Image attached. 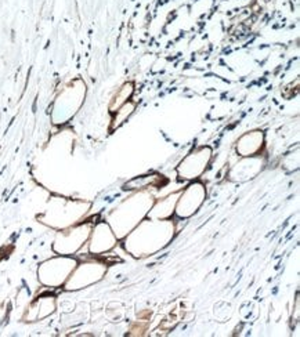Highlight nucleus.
Returning a JSON list of instances; mask_svg holds the SVG:
<instances>
[{
  "label": "nucleus",
  "instance_id": "1",
  "mask_svg": "<svg viewBox=\"0 0 300 337\" xmlns=\"http://www.w3.org/2000/svg\"><path fill=\"white\" fill-rule=\"evenodd\" d=\"M212 158V149L209 147H202L185 156L177 168L178 175L184 180H192L199 177L206 168Z\"/></svg>",
  "mask_w": 300,
  "mask_h": 337
},
{
  "label": "nucleus",
  "instance_id": "2",
  "mask_svg": "<svg viewBox=\"0 0 300 337\" xmlns=\"http://www.w3.org/2000/svg\"><path fill=\"white\" fill-rule=\"evenodd\" d=\"M205 199V189L201 184L190 185L177 200V206L174 207L178 217H188L197 211V209L202 204Z\"/></svg>",
  "mask_w": 300,
  "mask_h": 337
},
{
  "label": "nucleus",
  "instance_id": "3",
  "mask_svg": "<svg viewBox=\"0 0 300 337\" xmlns=\"http://www.w3.org/2000/svg\"><path fill=\"white\" fill-rule=\"evenodd\" d=\"M263 142H264V134L261 131L259 130L250 131V133L243 134L238 140L237 152L243 158L256 156V154L263 148Z\"/></svg>",
  "mask_w": 300,
  "mask_h": 337
},
{
  "label": "nucleus",
  "instance_id": "4",
  "mask_svg": "<svg viewBox=\"0 0 300 337\" xmlns=\"http://www.w3.org/2000/svg\"><path fill=\"white\" fill-rule=\"evenodd\" d=\"M134 109H136V104L131 101H127L122 106H119L116 109V115H115L114 120H112V129H116V127H119L121 124L125 123L127 118L134 112Z\"/></svg>",
  "mask_w": 300,
  "mask_h": 337
},
{
  "label": "nucleus",
  "instance_id": "5",
  "mask_svg": "<svg viewBox=\"0 0 300 337\" xmlns=\"http://www.w3.org/2000/svg\"><path fill=\"white\" fill-rule=\"evenodd\" d=\"M133 83H125L123 86L119 89V91L116 93V95H115V98H114V101H112V105H111V112H114L115 111V108H118L119 106H122L125 102H127L129 101V98L131 97V94H133Z\"/></svg>",
  "mask_w": 300,
  "mask_h": 337
}]
</instances>
